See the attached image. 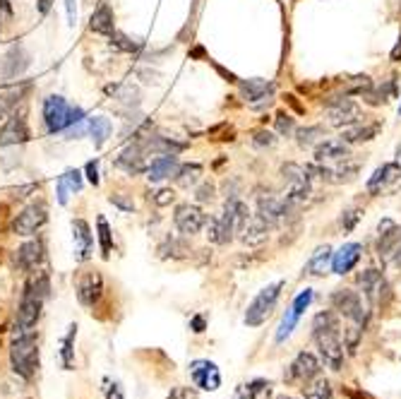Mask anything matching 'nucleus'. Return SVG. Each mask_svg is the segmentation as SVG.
<instances>
[{"mask_svg":"<svg viewBox=\"0 0 401 399\" xmlns=\"http://www.w3.org/2000/svg\"><path fill=\"white\" fill-rule=\"evenodd\" d=\"M49 222V207L44 203H34L29 207H25L10 224V231L17 236H31L39 231L44 224Z\"/></svg>","mask_w":401,"mask_h":399,"instance_id":"6e6552de","label":"nucleus"},{"mask_svg":"<svg viewBox=\"0 0 401 399\" xmlns=\"http://www.w3.org/2000/svg\"><path fill=\"white\" fill-rule=\"evenodd\" d=\"M358 284H361L363 294H365V298L372 303V306H385L387 301H389V284H387V279L382 276V272L377 270H365L363 274H358Z\"/></svg>","mask_w":401,"mask_h":399,"instance_id":"9d476101","label":"nucleus"},{"mask_svg":"<svg viewBox=\"0 0 401 399\" xmlns=\"http://www.w3.org/2000/svg\"><path fill=\"white\" fill-rule=\"evenodd\" d=\"M190 327H192V332H205V318H202V316L192 318Z\"/></svg>","mask_w":401,"mask_h":399,"instance_id":"4d7b16f0","label":"nucleus"},{"mask_svg":"<svg viewBox=\"0 0 401 399\" xmlns=\"http://www.w3.org/2000/svg\"><path fill=\"white\" fill-rule=\"evenodd\" d=\"M87 133L92 135V140H94V144H96V147H103V142L111 138L113 125H111V120H108L106 116H96V118H89Z\"/></svg>","mask_w":401,"mask_h":399,"instance_id":"2f4dec72","label":"nucleus"},{"mask_svg":"<svg viewBox=\"0 0 401 399\" xmlns=\"http://www.w3.org/2000/svg\"><path fill=\"white\" fill-rule=\"evenodd\" d=\"M65 183H68L70 192H79L82 190V173L77 171V168H68V171L63 173Z\"/></svg>","mask_w":401,"mask_h":399,"instance_id":"37998d69","label":"nucleus"},{"mask_svg":"<svg viewBox=\"0 0 401 399\" xmlns=\"http://www.w3.org/2000/svg\"><path fill=\"white\" fill-rule=\"evenodd\" d=\"M29 142V125L25 116H10L3 130H0V149H17Z\"/></svg>","mask_w":401,"mask_h":399,"instance_id":"2eb2a0df","label":"nucleus"},{"mask_svg":"<svg viewBox=\"0 0 401 399\" xmlns=\"http://www.w3.org/2000/svg\"><path fill=\"white\" fill-rule=\"evenodd\" d=\"M361 255H363L361 243H346V246L339 248V253L332 255V270L337 272V274H346V272H351L353 267L358 265Z\"/></svg>","mask_w":401,"mask_h":399,"instance_id":"5701e85b","label":"nucleus"},{"mask_svg":"<svg viewBox=\"0 0 401 399\" xmlns=\"http://www.w3.org/2000/svg\"><path fill=\"white\" fill-rule=\"evenodd\" d=\"M380 133V125L372 123V125H358L356 128L353 125H348V130L344 133V142H367V140H372L375 135Z\"/></svg>","mask_w":401,"mask_h":399,"instance_id":"f704fd0d","label":"nucleus"},{"mask_svg":"<svg viewBox=\"0 0 401 399\" xmlns=\"http://www.w3.org/2000/svg\"><path fill=\"white\" fill-rule=\"evenodd\" d=\"M84 171H87V181L92 183V185H99V162H96V159H94V162H89Z\"/></svg>","mask_w":401,"mask_h":399,"instance_id":"3c124183","label":"nucleus"},{"mask_svg":"<svg viewBox=\"0 0 401 399\" xmlns=\"http://www.w3.org/2000/svg\"><path fill=\"white\" fill-rule=\"evenodd\" d=\"M240 94H243V99L250 106L259 109V106L272 101V96H274V84L267 82V79H245V82H240Z\"/></svg>","mask_w":401,"mask_h":399,"instance_id":"f3484780","label":"nucleus"},{"mask_svg":"<svg viewBox=\"0 0 401 399\" xmlns=\"http://www.w3.org/2000/svg\"><path fill=\"white\" fill-rule=\"evenodd\" d=\"M89 29L103 36H111L113 31H116V17H113L111 5L101 3V5L96 8V12L92 15V22H89Z\"/></svg>","mask_w":401,"mask_h":399,"instance_id":"c756f323","label":"nucleus"},{"mask_svg":"<svg viewBox=\"0 0 401 399\" xmlns=\"http://www.w3.org/2000/svg\"><path fill=\"white\" fill-rule=\"evenodd\" d=\"M108 92L116 94V99L125 106H140V89L132 84H120V87H108Z\"/></svg>","mask_w":401,"mask_h":399,"instance_id":"e433bc0d","label":"nucleus"},{"mask_svg":"<svg viewBox=\"0 0 401 399\" xmlns=\"http://www.w3.org/2000/svg\"><path fill=\"white\" fill-rule=\"evenodd\" d=\"M173 224L183 236H195L202 231V227L207 224V217L202 214L200 207L195 205H178L176 214H173Z\"/></svg>","mask_w":401,"mask_h":399,"instance_id":"4468645a","label":"nucleus"},{"mask_svg":"<svg viewBox=\"0 0 401 399\" xmlns=\"http://www.w3.org/2000/svg\"><path fill=\"white\" fill-rule=\"evenodd\" d=\"M294 118H291L289 114H279L276 116V130H279L281 135H291L294 133Z\"/></svg>","mask_w":401,"mask_h":399,"instance_id":"49530a36","label":"nucleus"},{"mask_svg":"<svg viewBox=\"0 0 401 399\" xmlns=\"http://www.w3.org/2000/svg\"><path fill=\"white\" fill-rule=\"evenodd\" d=\"M399 238H401V229L396 227L391 219L380 222V241H377V253H380V257H391Z\"/></svg>","mask_w":401,"mask_h":399,"instance_id":"a878e982","label":"nucleus"},{"mask_svg":"<svg viewBox=\"0 0 401 399\" xmlns=\"http://www.w3.org/2000/svg\"><path fill=\"white\" fill-rule=\"evenodd\" d=\"M197 200H200V203L214 200V185H211V183H205V185L197 188Z\"/></svg>","mask_w":401,"mask_h":399,"instance_id":"09e8293b","label":"nucleus"},{"mask_svg":"<svg viewBox=\"0 0 401 399\" xmlns=\"http://www.w3.org/2000/svg\"><path fill=\"white\" fill-rule=\"evenodd\" d=\"M320 140H324V130L320 125H310V128L298 130V144L300 147H313Z\"/></svg>","mask_w":401,"mask_h":399,"instance_id":"a19ab883","label":"nucleus"},{"mask_svg":"<svg viewBox=\"0 0 401 399\" xmlns=\"http://www.w3.org/2000/svg\"><path fill=\"white\" fill-rule=\"evenodd\" d=\"M27 68H29V53L25 51V46H12L5 53V58L0 60V77L12 79L25 73Z\"/></svg>","mask_w":401,"mask_h":399,"instance_id":"6ab92c4d","label":"nucleus"},{"mask_svg":"<svg viewBox=\"0 0 401 399\" xmlns=\"http://www.w3.org/2000/svg\"><path fill=\"white\" fill-rule=\"evenodd\" d=\"M351 157L346 142L339 140V142H332V140H324L322 144H318V152H315V159L318 164H327V166H334V164H341Z\"/></svg>","mask_w":401,"mask_h":399,"instance_id":"b1692460","label":"nucleus"},{"mask_svg":"<svg viewBox=\"0 0 401 399\" xmlns=\"http://www.w3.org/2000/svg\"><path fill=\"white\" fill-rule=\"evenodd\" d=\"M49 291H51V286H49V276L46 274H36L27 281L20 308H17L15 335H25V332H31V327H36Z\"/></svg>","mask_w":401,"mask_h":399,"instance_id":"f03ea898","label":"nucleus"},{"mask_svg":"<svg viewBox=\"0 0 401 399\" xmlns=\"http://www.w3.org/2000/svg\"><path fill=\"white\" fill-rule=\"evenodd\" d=\"M391 257H394V265L401 270V238H399V243H396V248H394V253H391Z\"/></svg>","mask_w":401,"mask_h":399,"instance_id":"13d9d810","label":"nucleus"},{"mask_svg":"<svg viewBox=\"0 0 401 399\" xmlns=\"http://www.w3.org/2000/svg\"><path fill=\"white\" fill-rule=\"evenodd\" d=\"M267 231H270V222L262 219L259 214H250V219H248V224H245L240 238H243L248 246H257V243H262L264 238H267Z\"/></svg>","mask_w":401,"mask_h":399,"instance_id":"c85d7f7f","label":"nucleus"},{"mask_svg":"<svg viewBox=\"0 0 401 399\" xmlns=\"http://www.w3.org/2000/svg\"><path fill=\"white\" fill-rule=\"evenodd\" d=\"M154 203H157L159 207H164V205H171V203H173V190H168V188L159 190V192H157V197H154Z\"/></svg>","mask_w":401,"mask_h":399,"instance_id":"603ef678","label":"nucleus"},{"mask_svg":"<svg viewBox=\"0 0 401 399\" xmlns=\"http://www.w3.org/2000/svg\"><path fill=\"white\" fill-rule=\"evenodd\" d=\"M103 294V281L101 276L96 274V272H89V274H84L82 279H79L77 284V298L82 306L92 308L99 303V298H101Z\"/></svg>","mask_w":401,"mask_h":399,"instance_id":"412c9836","label":"nucleus"},{"mask_svg":"<svg viewBox=\"0 0 401 399\" xmlns=\"http://www.w3.org/2000/svg\"><path fill=\"white\" fill-rule=\"evenodd\" d=\"M332 306H334V311L341 318H346L351 325L361 327V330L367 325V311L363 308L361 296H358L356 291L339 289L337 294L332 296Z\"/></svg>","mask_w":401,"mask_h":399,"instance_id":"39448f33","label":"nucleus"},{"mask_svg":"<svg viewBox=\"0 0 401 399\" xmlns=\"http://www.w3.org/2000/svg\"><path fill=\"white\" fill-rule=\"evenodd\" d=\"M291 207H294V203H291L289 197H279L274 195V192H259L257 195V214L262 219H267L270 222V227H274V224H281L289 219L291 214Z\"/></svg>","mask_w":401,"mask_h":399,"instance_id":"0eeeda50","label":"nucleus"},{"mask_svg":"<svg viewBox=\"0 0 401 399\" xmlns=\"http://www.w3.org/2000/svg\"><path fill=\"white\" fill-rule=\"evenodd\" d=\"M178 168H181V164L176 162V157L166 154V157H159V159H154V162L149 164L147 178H149L152 183H161V181H166V178L176 176Z\"/></svg>","mask_w":401,"mask_h":399,"instance_id":"bb28decb","label":"nucleus"},{"mask_svg":"<svg viewBox=\"0 0 401 399\" xmlns=\"http://www.w3.org/2000/svg\"><path fill=\"white\" fill-rule=\"evenodd\" d=\"M96 227H99V243H101V255L108 257L113 250V236H111V227L103 217L96 219Z\"/></svg>","mask_w":401,"mask_h":399,"instance_id":"ea45409f","label":"nucleus"},{"mask_svg":"<svg viewBox=\"0 0 401 399\" xmlns=\"http://www.w3.org/2000/svg\"><path fill=\"white\" fill-rule=\"evenodd\" d=\"M10 363L12 370L22 378L31 380L39 370V342H36L34 332H25L17 335L10 346Z\"/></svg>","mask_w":401,"mask_h":399,"instance_id":"7ed1b4c3","label":"nucleus"},{"mask_svg":"<svg viewBox=\"0 0 401 399\" xmlns=\"http://www.w3.org/2000/svg\"><path fill=\"white\" fill-rule=\"evenodd\" d=\"M17 267L25 272H31L36 270V267L41 265V260H44V243L41 241H27L22 243L20 248H17Z\"/></svg>","mask_w":401,"mask_h":399,"instance_id":"393cba45","label":"nucleus"},{"mask_svg":"<svg viewBox=\"0 0 401 399\" xmlns=\"http://www.w3.org/2000/svg\"><path fill=\"white\" fill-rule=\"evenodd\" d=\"M111 44L116 46L118 51H125V53H138V51L142 49V44L132 41L130 36L122 34V31H113V34H111Z\"/></svg>","mask_w":401,"mask_h":399,"instance_id":"79ce46f5","label":"nucleus"},{"mask_svg":"<svg viewBox=\"0 0 401 399\" xmlns=\"http://www.w3.org/2000/svg\"><path fill=\"white\" fill-rule=\"evenodd\" d=\"M144 157H147V152L142 149V144L135 142V144H130L127 149H122L120 157L116 159V166L122 168L125 173H130V176H138V173H142L144 168H149L147 159Z\"/></svg>","mask_w":401,"mask_h":399,"instance_id":"aec40b11","label":"nucleus"},{"mask_svg":"<svg viewBox=\"0 0 401 399\" xmlns=\"http://www.w3.org/2000/svg\"><path fill=\"white\" fill-rule=\"evenodd\" d=\"M327 118L332 125H337V128H348V125H356L361 123V106L353 101V99L344 96V99H337V101H332L327 109Z\"/></svg>","mask_w":401,"mask_h":399,"instance_id":"9b49d317","label":"nucleus"},{"mask_svg":"<svg viewBox=\"0 0 401 399\" xmlns=\"http://www.w3.org/2000/svg\"><path fill=\"white\" fill-rule=\"evenodd\" d=\"M159 253H161V257H185L187 255V246L183 241H178V238L168 236L166 241L161 243Z\"/></svg>","mask_w":401,"mask_h":399,"instance_id":"58836bf2","label":"nucleus"},{"mask_svg":"<svg viewBox=\"0 0 401 399\" xmlns=\"http://www.w3.org/2000/svg\"><path fill=\"white\" fill-rule=\"evenodd\" d=\"M106 399H122V389L118 383H111V380H106Z\"/></svg>","mask_w":401,"mask_h":399,"instance_id":"864d4df0","label":"nucleus"},{"mask_svg":"<svg viewBox=\"0 0 401 399\" xmlns=\"http://www.w3.org/2000/svg\"><path fill=\"white\" fill-rule=\"evenodd\" d=\"M65 10H68L70 27H75V22H77V5H75V0H65Z\"/></svg>","mask_w":401,"mask_h":399,"instance_id":"6e6d98bb","label":"nucleus"},{"mask_svg":"<svg viewBox=\"0 0 401 399\" xmlns=\"http://www.w3.org/2000/svg\"><path fill=\"white\" fill-rule=\"evenodd\" d=\"M190 380L195 383V387L205 389V392H216L221 387V373L216 368V363L211 361H192L190 363Z\"/></svg>","mask_w":401,"mask_h":399,"instance_id":"ddd939ff","label":"nucleus"},{"mask_svg":"<svg viewBox=\"0 0 401 399\" xmlns=\"http://www.w3.org/2000/svg\"><path fill=\"white\" fill-rule=\"evenodd\" d=\"M303 397L305 399H332V387H329V383L322 375H318V378H313L310 383L303 385Z\"/></svg>","mask_w":401,"mask_h":399,"instance_id":"473e14b6","label":"nucleus"},{"mask_svg":"<svg viewBox=\"0 0 401 399\" xmlns=\"http://www.w3.org/2000/svg\"><path fill=\"white\" fill-rule=\"evenodd\" d=\"M276 399H294V397H276Z\"/></svg>","mask_w":401,"mask_h":399,"instance_id":"680f3d73","label":"nucleus"},{"mask_svg":"<svg viewBox=\"0 0 401 399\" xmlns=\"http://www.w3.org/2000/svg\"><path fill=\"white\" fill-rule=\"evenodd\" d=\"M329 262H332V248H329V246H320L318 250L313 253L310 262H308V274H313V276L324 274V270H327Z\"/></svg>","mask_w":401,"mask_h":399,"instance_id":"72a5a7b5","label":"nucleus"},{"mask_svg":"<svg viewBox=\"0 0 401 399\" xmlns=\"http://www.w3.org/2000/svg\"><path fill=\"white\" fill-rule=\"evenodd\" d=\"M68 192H70L68 183H65V178L60 176L58 178V203L60 205H68Z\"/></svg>","mask_w":401,"mask_h":399,"instance_id":"5fc2aeb1","label":"nucleus"},{"mask_svg":"<svg viewBox=\"0 0 401 399\" xmlns=\"http://www.w3.org/2000/svg\"><path fill=\"white\" fill-rule=\"evenodd\" d=\"M358 217H361V212H358V209H346V212H344V217H341V227L346 229V231H351V229L356 227Z\"/></svg>","mask_w":401,"mask_h":399,"instance_id":"de8ad7c7","label":"nucleus"},{"mask_svg":"<svg viewBox=\"0 0 401 399\" xmlns=\"http://www.w3.org/2000/svg\"><path fill=\"white\" fill-rule=\"evenodd\" d=\"M281 173H284V181L286 185H289V192H286V197H289L294 205H300L308 200V195L313 192V185H310V173H313V168H305L300 166V164H286L284 168H281Z\"/></svg>","mask_w":401,"mask_h":399,"instance_id":"423d86ee","label":"nucleus"},{"mask_svg":"<svg viewBox=\"0 0 401 399\" xmlns=\"http://www.w3.org/2000/svg\"><path fill=\"white\" fill-rule=\"evenodd\" d=\"M27 92H29L27 84H22V87H12V89H8V92H0V120L10 118V116L15 114L17 106L25 101Z\"/></svg>","mask_w":401,"mask_h":399,"instance_id":"cd10ccee","label":"nucleus"},{"mask_svg":"<svg viewBox=\"0 0 401 399\" xmlns=\"http://www.w3.org/2000/svg\"><path fill=\"white\" fill-rule=\"evenodd\" d=\"M70 111H73V106H70L68 101L60 96V94H51V96H46L44 99V123H46V130H49L51 135L63 133V130L68 128Z\"/></svg>","mask_w":401,"mask_h":399,"instance_id":"1a4fd4ad","label":"nucleus"},{"mask_svg":"<svg viewBox=\"0 0 401 399\" xmlns=\"http://www.w3.org/2000/svg\"><path fill=\"white\" fill-rule=\"evenodd\" d=\"M166 399H197V394L192 392L190 387H176V389H171V394H168Z\"/></svg>","mask_w":401,"mask_h":399,"instance_id":"8fccbe9b","label":"nucleus"},{"mask_svg":"<svg viewBox=\"0 0 401 399\" xmlns=\"http://www.w3.org/2000/svg\"><path fill=\"white\" fill-rule=\"evenodd\" d=\"M272 397V383L270 380H250V383L240 385L235 399H270Z\"/></svg>","mask_w":401,"mask_h":399,"instance_id":"7c9ffc66","label":"nucleus"},{"mask_svg":"<svg viewBox=\"0 0 401 399\" xmlns=\"http://www.w3.org/2000/svg\"><path fill=\"white\" fill-rule=\"evenodd\" d=\"M320 375V361L315 359L313 354H308V351H303V354H298L294 359V363L289 365V370H286V383H310L313 378H318Z\"/></svg>","mask_w":401,"mask_h":399,"instance_id":"dca6fc26","label":"nucleus"},{"mask_svg":"<svg viewBox=\"0 0 401 399\" xmlns=\"http://www.w3.org/2000/svg\"><path fill=\"white\" fill-rule=\"evenodd\" d=\"M75 335H77V327H70L68 335L63 337V342H60V363H63L65 370H70L75 365V354H73V342H75Z\"/></svg>","mask_w":401,"mask_h":399,"instance_id":"4c0bfd02","label":"nucleus"},{"mask_svg":"<svg viewBox=\"0 0 401 399\" xmlns=\"http://www.w3.org/2000/svg\"><path fill=\"white\" fill-rule=\"evenodd\" d=\"M313 337L322 354L324 363L332 370H341L344 365V339H341V320L339 313L324 311L315 316L313 320Z\"/></svg>","mask_w":401,"mask_h":399,"instance_id":"f257e3e1","label":"nucleus"},{"mask_svg":"<svg viewBox=\"0 0 401 399\" xmlns=\"http://www.w3.org/2000/svg\"><path fill=\"white\" fill-rule=\"evenodd\" d=\"M399 114H401V106H399Z\"/></svg>","mask_w":401,"mask_h":399,"instance_id":"e2e57ef3","label":"nucleus"},{"mask_svg":"<svg viewBox=\"0 0 401 399\" xmlns=\"http://www.w3.org/2000/svg\"><path fill=\"white\" fill-rule=\"evenodd\" d=\"M200 176H202L200 164H183V166L178 168V173H176V183L181 188H190V185H195V183L200 181Z\"/></svg>","mask_w":401,"mask_h":399,"instance_id":"c9c22d12","label":"nucleus"},{"mask_svg":"<svg viewBox=\"0 0 401 399\" xmlns=\"http://www.w3.org/2000/svg\"><path fill=\"white\" fill-rule=\"evenodd\" d=\"M313 303V291L310 289H305V291H300L298 296L294 298V303H291V308L286 311V316H284V320H281V325H279V332H276V342H284V339H289L291 337V332H294V327L298 325V320H300V316L305 313V308Z\"/></svg>","mask_w":401,"mask_h":399,"instance_id":"f8f14e48","label":"nucleus"},{"mask_svg":"<svg viewBox=\"0 0 401 399\" xmlns=\"http://www.w3.org/2000/svg\"><path fill=\"white\" fill-rule=\"evenodd\" d=\"M253 142L257 144V147H272V144L276 142V138L270 130H257V133L253 135Z\"/></svg>","mask_w":401,"mask_h":399,"instance_id":"a18cd8bd","label":"nucleus"},{"mask_svg":"<svg viewBox=\"0 0 401 399\" xmlns=\"http://www.w3.org/2000/svg\"><path fill=\"white\" fill-rule=\"evenodd\" d=\"M399 181H401L399 164H385V166L377 168V171L372 173L370 181H367V192H372V195H382V192L391 190Z\"/></svg>","mask_w":401,"mask_h":399,"instance_id":"a211bd4d","label":"nucleus"},{"mask_svg":"<svg viewBox=\"0 0 401 399\" xmlns=\"http://www.w3.org/2000/svg\"><path fill=\"white\" fill-rule=\"evenodd\" d=\"M281 289H284V281H274V284L264 286V289L253 298V303L248 306V311H245V325L248 327L262 325V322L272 316V311L276 308Z\"/></svg>","mask_w":401,"mask_h":399,"instance_id":"20e7f679","label":"nucleus"},{"mask_svg":"<svg viewBox=\"0 0 401 399\" xmlns=\"http://www.w3.org/2000/svg\"><path fill=\"white\" fill-rule=\"evenodd\" d=\"M401 58V39H399V44L394 46V51H391V60H399Z\"/></svg>","mask_w":401,"mask_h":399,"instance_id":"bf43d9fd","label":"nucleus"},{"mask_svg":"<svg viewBox=\"0 0 401 399\" xmlns=\"http://www.w3.org/2000/svg\"><path fill=\"white\" fill-rule=\"evenodd\" d=\"M108 200H111V205H116L118 209H122V212H132V209H135V203H132L127 195H122V192H111Z\"/></svg>","mask_w":401,"mask_h":399,"instance_id":"c03bdc74","label":"nucleus"},{"mask_svg":"<svg viewBox=\"0 0 401 399\" xmlns=\"http://www.w3.org/2000/svg\"><path fill=\"white\" fill-rule=\"evenodd\" d=\"M73 236H75V260L84 262L89 260L92 255V248H94V236H92V229L84 219H75L73 222Z\"/></svg>","mask_w":401,"mask_h":399,"instance_id":"4be33fe9","label":"nucleus"},{"mask_svg":"<svg viewBox=\"0 0 401 399\" xmlns=\"http://www.w3.org/2000/svg\"><path fill=\"white\" fill-rule=\"evenodd\" d=\"M49 0H39V10H41V15H46V12H49Z\"/></svg>","mask_w":401,"mask_h":399,"instance_id":"052dcab7","label":"nucleus"}]
</instances>
